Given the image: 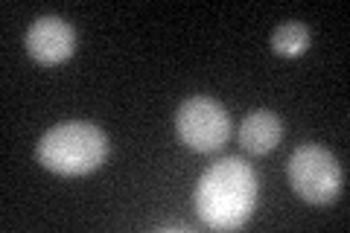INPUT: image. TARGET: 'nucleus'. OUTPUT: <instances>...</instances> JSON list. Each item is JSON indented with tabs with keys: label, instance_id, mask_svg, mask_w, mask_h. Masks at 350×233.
<instances>
[{
	"label": "nucleus",
	"instance_id": "nucleus-5",
	"mask_svg": "<svg viewBox=\"0 0 350 233\" xmlns=\"http://www.w3.org/2000/svg\"><path fill=\"white\" fill-rule=\"evenodd\" d=\"M76 50V32L64 18L47 15L38 18L27 29V53L41 68H56L64 64Z\"/></svg>",
	"mask_w": 350,
	"mask_h": 233
},
{
	"label": "nucleus",
	"instance_id": "nucleus-6",
	"mask_svg": "<svg viewBox=\"0 0 350 233\" xmlns=\"http://www.w3.org/2000/svg\"><path fill=\"white\" fill-rule=\"evenodd\" d=\"M280 135H283V126H280L278 114L260 108L245 117L243 128H239V143H243V149L251 154H269L280 143Z\"/></svg>",
	"mask_w": 350,
	"mask_h": 233
},
{
	"label": "nucleus",
	"instance_id": "nucleus-2",
	"mask_svg": "<svg viewBox=\"0 0 350 233\" xmlns=\"http://www.w3.org/2000/svg\"><path fill=\"white\" fill-rule=\"evenodd\" d=\"M38 163L44 169L79 178L100 169L108 158V137L91 123H62L38 140Z\"/></svg>",
	"mask_w": 350,
	"mask_h": 233
},
{
	"label": "nucleus",
	"instance_id": "nucleus-4",
	"mask_svg": "<svg viewBox=\"0 0 350 233\" xmlns=\"http://www.w3.org/2000/svg\"><path fill=\"white\" fill-rule=\"evenodd\" d=\"M175 128L184 146L193 152L211 154L219 152L231 137V117L222 102H216L211 96H193L187 99L178 114H175Z\"/></svg>",
	"mask_w": 350,
	"mask_h": 233
},
{
	"label": "nucleus",
	"instance_id": "nucleus-7",
	"mask_svg": "<svg viewBox=\"0 0 350 233\" xmlns=\"http://www.w3.org/2000/svg\"><path fill=\"white\" fill-rule=\"evenodd\" d=\"M271 50L283 59H298L310 50V29L301 20H289V24H280L271 32Z\"/></svg>",
	"mask_w": 350,
	"mask_h": 233
},
{
	"label": "nucleus",
	"instance_id": "nucleus-3",
	"mask_svg": "<svg viewBox=\"0 0 350 233\" xmlns=\"http://www.w3.org/2000/svg\"><path fill=\"white\" fill-rule=\"evenodd\" d=\"M289 184L306 204H330L342 195L345 187V172L342 163L333 158V152H327L324 146L306 143L298 146L289 158Z\"/></svg>",
	"mask_w": 350,
	"mask_h": 233
},
{
	"label": "nucleus",
	"instance_id": "nucleus-1",
	"mask_svg": "<svg viewBox=\"0 0 350 233\" xmlns=\"http://www.w3.org/2000/svg\"><path fill=\"white\" fill-rule=\"evenodd\" d=\"M196 213L213 230H239L254 213L257 178L239 158H222L196 184Z\"/></svg>",
	"mask_w": 350,
	"mask_h": 233
}]
</instances>
